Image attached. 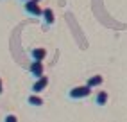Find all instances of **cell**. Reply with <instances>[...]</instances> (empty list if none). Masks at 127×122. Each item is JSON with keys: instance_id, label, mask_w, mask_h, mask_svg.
Segmentation results:
<instances>
[{"instance_id": "obj_2", "label": "cell", "mask_w": 127, "mask_h": 122, "mask_svg": "<svg viewBox=\"0 0 127 122\" xmlns=\"http://www.w3.org/2000/svg\"><path fill=\"white\" fill-rule=\"evenodd\" d=\"M23 11L27 13L29 16H34V18H41V14H43V7H41L38 2L27 0V2H23Z\"/></svg>"}, {"instance_id": "obj_4", "label": "cell", "mask_w": 127, "mask_h": 122, "mask_svg": "<svg viewBox=\"0 0 127 122\" xmlns=\"http://www.w3.org/2000/svg\"><path fill=\"white\" fill-rule=\"evenodd\" d=\"M29 74L34 77V79H39L41 75H45V65L41 61H32L29 65Z\"/></svg>"}, {"instance_id": "obj_1", "label": "cell", "mask_w": 127, "mask_h": 122, "mask_svg": "<svg viewBox=\"0 0 127 122\" xmlns=\"http://www.w3.org/2000/svg\"><path fill=\"white\" fill-rule=\"evenodd\" d=\"M93 93V90L86 84H77V86H72V88L66 92V97L70 101H81V99H86Z\"/></svg>"}, {"instance_id": "obj_3", "label": "cell", "mask_w": 127, "mask_h": 122, "mask_svg": "<svg viewBox=\"0 0 127 122\" xmlns=\"http://www.w3.org/2000/svg\"><path fill=\"white\" fill-rule=\"evenodd\" d=\"M48 83H50L48 75H41L39 79H36L34 83H32V86H31V93H38V95H39V92H43L47 86H48Z\"/></svg>"}, {"instance_id": "obj_6", "label": "cell", "mask_w": 127, "mask_h": 122, "mask_svg": "<svg viewBox=\"0 0 127 122\" xmlns=\"http://www.w3.org/2000/svg\"><path fill=\"white\" fill-rule=\"evenodd\" d=\"M107 101H109V93L106 90H98L95 93V97H93V102H95V106H98V108H104L107 104Z\"/></svg>"}, {"instance_id": "obj_10", "label": "cell", "mask_w": 127, "mask_h": 122, "mask_svg": "<svg viewBox=\"0 0 127 122\" xmlns=\"http://www.w3.org/2000/svg\"><path fill=\"white\" fill-rule=\"evenodd\" d=\"M4 122H18V117H16L14 113H7L4 117Z\"/></svg>"}, {"instance_id": "obj_8", "label": "cell", "mask_w": 127, "mask_h": 122, "mask_svg": "<svg viewBox=\"0 0 127 122\" xmlns=\"http://www.w3.org/2000/svg\"><path fill=\"white\" fill-rule=\"evenodd\" d=\"M102 83H104V75H100V74H93V75H90L86 79V86H90L91 90L102 86Z\"/></svg>"}, {"instance_id": "obj_13", "label": "cell", "mask_w": 127, "mask_h": 122, "mask_svg": "<svg viewBox=\"0 0 127 122\" xmlns=\"http://www.w3.org/2000/svg\"><path fill=\"white\" fill-rule=\"evenodd\" d=\"M22 2H27V0H22Z\"/></svg>"}, {"instance_id": "obj_12", "label": "cell", "mask_w": 127, "mask_h": 122, "mask_svg": "<svg viewBox=\"0 0 127 122\" xmlns=\"http://www.w3.org/2000/svg\"><path fill=\"white\" fill-rule=\"evenodd\" d=\"M32 2H38V4H41V0H32Z\"/></svg>"}, {"instance_id": "obj_7", "label": "cell", "mask_w": 127, "mask_h": 122, "mask_svg": "<svg viewBox=\"0 0 127 122\" xmlns=\"http://www.w3.org/2000/svg\"><path fill=\"white\" fill-rule=\"evenodd\" d=\"M25 101H27V104L32 106V108H41L45 104V99L41 97V95H38V93H29L27 97H25Z\"/></svg>"}, {"instance_id": "obj_5", "label": "cell", "mask_w": 127, "mask_h": 122, "mask_svg": "<svg viewBox=\"0 0 127 122\" xmlns=\"http://www.w3.org/2000/svg\"><path fill=\"white\" fill-rule=\"evenodd\" d=\"M47 56H48V50L45 49V47H32L31 49V58H32V61H43L47 59Z\"/></svg>"}, {"instance_id": "obj_9", "label": "cell", "mask_w": 127, "mask_h": 122, "mask_svg": "<svg viewBox=\"0 0 127 122\" xmlns=\"http://www.w3.org/2000/svg\"><path fill=\"white\" fill-rule=\"evenodd\" d=\"M41 18H43V22H45L47 27L54 25V23H56V14H54V9H52V7H45V9H43V14H41Z\"/></svg>"}, {"instance_id": "obj_11", "label": "cell", "mask_w": 127, "mask_h": 122, "mask_svg": "<svg viewBox=\"0 0 127 122\" xmlns=\"http://www.w3.org/2000/svg\"><path fill=\"white\" fill-rule=\"evenodd\" d=\"M4 93V81H2V77H0V95Z\"/></svg>"}]
</instances>
